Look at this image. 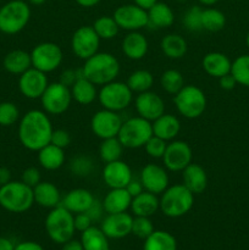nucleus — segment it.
<instances>
[{
	"mask_svg": "<svg viewBox=\"0 0 249 250\" xmlns=\"http://www.w3.org/2000/svg\"><path fill=\"white\" fill-rule=\"evenodd\" d=\"M143 250H177V242L166 231H154L144 239Z\"/></svg>",
	"mask_w": 249,
	"mask_h": 250,
	"instance_id": "obj_35",
	"label": "nucleus"
},
{
	"mask_svg": "<svg viewBox=\"0 0 249 250\" xmlns=\"http://www.w3.org/2000/svg\"><path fill=\"white\" fill-rule=\"evenodd\" d=\"M133 217L128 212L119 214H106V217L102 221V231L109 239H122L132 233Z\"/></svg>",
	"mask_w": 249,
	"mask_h": 250,
	"instance_id": "obj_19",
	"label": "nucleus"
},
{
	"mask_svg": "<svg viewBox=\"0 0 249 250\" xmlns=\"http://www.w3.org/2000/svg\"><path fill=\"white\" fill-rule=\"evenodd\" d=\"M154 229V225L151 222L150 217L143 216H134L133 222H132V234L141 239H145L146 237L150 236Z\"/></svg>",
	"mask_w": 249,
	"mask_h": 250,
	"instance_id": "obj_45",
	"label": "nucleus"
},
{
	"mask_svg": "<svg viewBox=\"0 0 249 250\" xmlns=\"http://www.w3.org/2000/svg\"><path fill=\"white\" fill-rule=\"evenodd\" d=\"M81 77H83L82 68H80V70H71V68H68V70L62 71V73L60 75V81H59V82L62 83L66 87L71 88Z\"/></svg>",
	"mask_w": 249,
	"mask_h": 250,
	"instance_id": "obj_49",
	"label": "nucleus"
},
{
	"mask_svg": "<svg viewBox=\"0 0 249 250\" xmlns=\"http://www.w3.org/2000/svg\"><path fill=\"white\" fill-rule=\"evenodd\" d=\"M102 176L104 183L110 189L111 188H126V186L133 180L131 167L121 159L105 164Z\"/></svg>",
	"mask_w": 249,
	"mask_h": 250,
	"instance_id": "obj_20",
	"label": "nucleus"
},
{
	"mask_svg": "<svg viewBox=\"0 0 249 250\" xmlns=\"http://www.w3.org/2000/svg\"><path fill=\"white\" fill-rule=\"evenodd\" d=\"M231 75L236 80L237 84L249 88V55H241L232 62Z\"/></svg>",
	"mask_w": 249,
	"mask_h": 250,
	"instance_id": "obj_41",
	"label": "nucleus"
},
{
	"mask_svg": "<svg viewBox=\"0 0 249 250\" xmlns=\"http://www.w3.org/2000/svg\"><path fill=\"white\" fill-rule=\"evenodd\" d=\"M15 244L6 237H0V250H14Z\"/></svg>",
	"mask_w": 249,
	"mask_h": 250,
	"instance_id": "obj_57",
	"label": "nucleus"
},
{
	"mask_svg": "<svg viewBox=\"0 0 249 250\" xmlns=\"http://www.w3.org/2000/svg\"><path fill=\"white\" fill-rule=\"evenodd\" d=\"M104 208H103V203L98 202L97 199L94 200V203L92 204V207L87 210V214L89 215V217L92 219V221H98V220L102 219L103 214H104Z\"/></svg>",
	"mask_w": 249,
	"mask_h": 250,
	"instance_id": "obj_51",
	"label": "nucleus"
},
{
	"mask_svg": "<svg viewBox=\"0 0 249 250\" xmlns=\"http://www.w3.org/2000/svg\"><path fill=\"white\" fill-rule=\"evenodd\" d=\"M75 215L67 209L59 205V207L50 209V212L46 215L45 222V232L49 238L56 244L66 243L67 241L73 238L75 236Z\"/></svg>",
	"mask_w": 249,
	"mask_h": 250,
	"instance_id": "obj_5",
	"label": "nucleus"
},
{
	"mask_svg": "<svg viewBox=\"0 0 249 250\" xmlns=\"http://www.w3.org/2000/svg\"><path fill=\"white\" fill-rule=\"evenodd\" d=\"M34 203L45 209H54V208L61 205V193L59 188L54 183L41 181L36 187L33 188Z\"/></svg>",
	"mask_w": 249,
	"mask_h": 250,
	"instance_id": "obj_23",
	"label": "nucleus"
},
{
	"mask_svg": "<svg viewBox=\"0 0 249 250\" xmlns=\"http://www.w3.org/2000/svg\"><path fill=\"white\" fill-rule=\"evenodd\" d=\"M161 51L166 58L171 60H178L182 59L187 54L188 44L182 36L177 33L166 34L160 42Z\"/></svg>",
	"mask_w": 249,
	"mask_h": 250,
	"instance_id": "obj_31",
	"label": "nucleus"
},
{
	"mask_svg": "<svg viewBox=\"0 0 249 250\" xmlns=\"http://www.w3.org/2000/svg\"><path fill=\"white\" fill-rule=\"evenodd\" d=\"M121 49L124 55L129 60H142L145 58L149 50L148 39L139 31L128 32L127 36L122 39Z\"/></svg>",
	"mask_w": 249,
	"mask_h": 250,
	"instance_id": "obj_21",
	"label": "nucleus"
},
{
	"mask_svg": "<svg viewBox=\"0 0 249 250\" xmlns=\"http://www.w3.org/2000/svg\"><path fill=\"white\" fill-rule=\"evenodd\" d=\"M46 0H28V2H31L32 5H43Z\"/></svg>",
	"mask_w": 249,
	"mask_h": 250,
	"instance_id": "obj_61",
	"label": "nucleus"
},
{
	"mask_svg": "<svg viewBox=\"0 0 249 250\" xmlns=\"http://www.w3.org/2000/svg\"><path fill=\"white\" fill-rule=\"evenodd\" d=\"M127 85L133 93H143L151 89L154 84V76L148 70H137L128 76Z\"/></svg>",
	"mask_w": 249,
	"mask_h": 250,
	"instance_id": "obj_37",
	"label": "nucleus"
},
{
	"mask_svg": "<svg viewBox=\"0 0 249 250\" xmlns=\"http://www.w3.org/2000/svg\"><path fill=\"white\" fill-rule=\"evenodd\" d=\"M173 97V103L178 114L188 120L198 119L207 109L208 102L205 93L197 85L185 84Z\"/></svg>",
	"mask_w": 249,
	"mask_h": 250,
	"instance_id": "obj_7",
	"label": "nucleus"
},
{
	"mask_svg": "<svg viewBox=\"0 0 249 250\" xmlns=\"http://www.w3.org/2000/svg\"><path fill=\"white\" fill-rule=\"evenodd\" d=\"M132 197L126 188H111L103 199V208L106 214L126 212L131 208Z\"/></svg>",
	"mask_w": 249,
	"mask_h": 250,
	"instance_id": "obj_24",
	"label": "nucleus"
},
{
	"mask_svg": "<svg viewBox=\"0 0 249 250\" xmlns=\"http://www.w3.org/2000/svg\"><path fill=\"white\" fill-rule=\"evenodd\" d=\"M20 117V110L14 103H0V126L9 127L16 124Z\"/></svg>",
	"mask_w": 249,
	"mask_h": 250,
	"instance_id": "obj_44",
	"label": "nucleus"
},
{
	"mask_svg": "<svg viewBox=\"0 0 249 250\" xmlns=\"http://www.w3.org/2000/svg\"><path fill=\"white\" fill-rule=\"evenodd\" d=\"M83 250H110L109 238L99 227L92 226L81 233Z\"/></svg>",
	"mask_w": 249,
	"mask_h": 250,
	"instance_id": "obj_34",
	"label": "nucleus"
},
{
	"mask_svg": "<svg viewBox=\"0 0 249 250\" xmlns=\"http://www.w3.org/2000/svg\"><path fill=\"white\" fill-rule=\"evenodd\" d=\"M203 31L220 32L226 26V16L222 11L215 7H207L202 12Z\"/></svg>",
	"mask_w": 249,
	"mask_h": 250,
	"instance_id": "obj_36",
	"label": "nucleus"
},
{
	"mask_svg": "<svg viewBox=\"0 0 249 250\" xmlns=\"http://www.w3.org/2000/svg\"><path fill=\"white\" fill-rule=\"evenodd\" d=\"M93 28L100 39L110 41L119 33L120 28L112 16H100L93 22Z\"/></svg>",
	"mask_w": 249,
	"mask_h": 250,
	"instance_id": "obj_40",
	"label": "nucleus"
},
{
	"mask_svg": "<svg viewBox=\"0 0 249 250\" xmlns=\"http://www.w3.org/2000/svg\"><path fill=\"white\" fill-rule=\"evenodd\" d=\"M31 60L32 67L48 75L60 67L63 60V53L56 43L43 42L32 49Z\"/></svg>",
	"mask_w": 249,
	"mask_h": 250,
	"instance_id": "obj_10",
	"label": "nucleus"
},
{
	"mask_svg": "<svg viewBox=\"0 0 249 250\" xmlns=\"http://www.w3.org/2000/svg\"><path fill=\"white\" fill-rule=\"evenodd\" d=\"M82 73L95 85H104L116 81L120 73V62L112 54L98 51L84 61Z\"/></svg>",
	"mask_w": 249,
	"mask_h": 250,
	"instance_id": "obj_2",
	"label": "nucleus"
},
{
	"mask_svg": "<svg viewBox=\"0 0 249 250\" xmlns=\"http://www.w3.org/2000/svg\"><path fill=\"white\" fill-rule=\"evenodd\" d=\"M197 1L199 2L200 5H204V6L211 7V6H214L215 4H217L220 0H197Z\"/></svg>",
	"mask_w": 249,
	"mask_h": 250,
	"instance_id": "obj_60",
	"label": "nucleus"
},
{
	"mask_svg": "<svg viewBox=\"0 0 249 250\" xmlns=\"http://www.w3.org/2000/svg\"><path fill=\"white\" fill-rule=\"evenodd\" d=\"M72 100L80 105H90L98 99L97 85L83 76L70 88Z\"/></svg>",
	"mask_w": 249,
	"mask_h": 250,
	"instance_id": "obj_32",
	"label": "nucleus"
},
{
	"mask_svg": "<svg viewBox=\"0 0 249 250\" xmlns=\"http://www.w3.org/2000/svg\"><path fill=\"white\" fill-rule=\"evenodd\" d=\"M31 20V7L23 0H10L0 7V32L17 34Z\"/></svg>",
	"mask_w": 249,
	"mask_h": 250,
	"instance_id": "obj_6",
	"label": "nucleus"
},
{
	"mask_svg": "<svg viewBox=\"0 0 249 250\" xmlns=\"http://www.w3.org/2000/svg\"><path fill=\"white\" fill-rule=\"evenodd\" d=\"M246 44H247V46H248V49H249V32H248V34H247V37H246Z\"/></svg>",
	"mask_w": 249,
	"mask_h": 250,
	"instance_id": "obj_62",
	"label": "nucleus"
},
{
	"mask_svg": "<svg viewBox=\"0 0 249 250\" xmlns=\"http://www.w3.org/2000/svg\"><path fill=\"white\" fill-rule=\"evenodd\" d=\"M43 111L48 115H62L70 107L72 103L71 89L60 82L49 83L45 92L41 97Z\"/></svg>",
	"mask_w": 249,
	"mask_h": 250,
	"instance_id": "obj_11",
	"label": "nucleus"
},
{
	"mask_svg": "<svg viewBox=\"0 0 249 250\" xmlns=\"http://www.w3.org/2000/svg\"><path fill=\"white\" fill-rule=\"evenodd\" d=\"M61 250H83V246L81 241H76V239L72 238L62 244Z\"/></svg>",
	"mask_w": 249,
	"mask_h": 250,
	"instance_id": "obj_55",
	"label": "nucleus"
},
{
	"mask_svg": "<svg viewBox=\"0 0 249 250\" xmlns=\"http://www.w3.org/2000/svg\"><path fill=\"white\" fill-rule=\"evenodd\" d=\"M153 126V134L164 139L166 142H171L176 139V137L181 132V122L175 115L163 114L160 117L151 122Z\"/></svg>",
	"mask_w": 249,
	"mask_h": 250,
	"instance_id": "obj_27",
	"label": "nucleus"
},
{
	"mask_svg": "<svg viewBox=\"0 0 249 250\" xmlns=\"http://www.w3.org/2000/svg\"><path fill=\"white\" fill-rule=\"evenodd\" d=\"M53 131V125L45 111L29 110L20 120L19 139L26 149L38 151L50 143Z\"/></svg>",
	"mask_w": 249,
	"mask_h": 250,
	"instance_id": "obj_1",
	"label": "nucleus"
},
{
	"mask_svg": "<svg viewBox=\"0 0 249 250\" xmlns=\"http://www.w3.org/2000/svg\"><path fill=\"white\" fill-rule=\"evenodd\" d=\"M203 70L211 77L219 80L222 76L227 75L231 72L232 62L228 59V56L225 55L224 53L220 51H211L208 53L202 60Z\"/></svg>",
	"mask_w": 249,
	"mask_h": 250,
	"instance_id": "obj_25",
	"label": "nucleus"
},
{
	"mask_svg": "<svg viewBox=\"0 0 249 250\" xmlns=\"http://www.w3.org/2000/svg\"><path fill=\"white\" fill-rule=\"evenodd\" d=\"M50 143L61 149L67 148L71 144V134L66 129H54L53 134H51Z\"/></svg>",
	"mask_w": 249,
	"mask_h": 250,
	"instance_id": "obj_47",
	"label": "nucleus"
},
{
	"mask_svg": "<svg viewBox=\"0 0 249 250\" xmlns=\"http://www.w3.org/2000/svg\"><path fill=\"white\" fill-rule=\"evenodd\" d=\"M65 149H61L54 144L49 143L41 150H38V163L44 170L55 171L62 167L65 164Z\"/></svg>",
	"mask_w": 249,
	"mask_h": 250,
	"instance_id": "obj_30",
	"label": "nucleus"
},
{
	"mask_svg": "<svg viewBox=\"0 0 249 250\" xmlns=\"http://www.w3.org/2000/svg\"><path fill=\"white\" fill-rule=\"evenodd\" d=\"M21 181L24 185L29 186L31 188H34L42 181L41 171L37 167H33V166H32V167H27L26 170L22 172Z\"/></svg>",
	"mask_w": 249,
	"mask_h": 250,
	"instance_id": "obj_48",
	"label": "nucleus"
},
{
	"mask_svg": "<svg viewBox=\"0 0 249 250\" xmlns=\"http://www.w3.org/2000/svg\"><path fill=\"white\" fill-rule=\"evenodd\" d=\"M158 1L159 0H133L134 4L138 5V6H141V7H143V9H145V10H148L149 7H151L154 4H155V2H158Z\"/></svg>",
	"mask_w": 249,
	"mask_h": 250,
	"instance_id": "obj_58",
	"label": "nucleus"
},
{
	"mask_svg": "<svg viewBox=\"0 0 249 250\" xmlns=\"http://www.w3.org/2000/svg\"><path fill=\"white\" fill-rule=\"evenodd\" d=\"M160 85L163 90H165L167 94L175 95L185 85V78H183V75L180 71L175 70V68H170V70H166L161 75Z\"/></svg>",
	"mask_w": 249,
	"mask_h": 250,
	"instance_id": "obj_39",
	"label": "nucleus"
},
{
	"mask_svg": "<svg viewBox=\"0 0 249 250\" xmlns=\"http://www.w3.org/2000/svg\"><path fill=\"white\" fill-rule=\"evenodd\" d=\"M124 146H122L117 137L103 139L102 144L99 146V156L103 163L105 164L120 160L122 153H124Z\"/></svg>",
	"mask_w": 249,
	"mask_h": 250,
	"instance_id": "obj_38",
	"label": "nucleus"
},
{
	"mask_svg": "<svg viewBox=\"0 0 249 250\" xmlns=\"http://www.w3.org/2000/svg\"><path fill=\"white\" fill-rule=\"evenodd\" d=\"M94 161L88 155H77L71 160L70 171L76 177L84 178L88 177L94 171Z\"/></svg>",
	"mask_w": 249,
	"mask_h": 250,
	"instance_id": "obj_42",
	"label": "nucleus"
},
{
	"mask_svg": "<svg viewBox=\"0 0 249 250\" xmlns=\"http://www.w3.org/2000/svg\"><path fill=\"white\" fill-rule=\"evenodd\" d=\"M122 119L116 111L102 109L95 112L90 120V129L93 133L103 139L114 138L119 134L122 126Z\"/></svg>",
	"mask_w": 249,
	"mask_h": 250,
	"instance_id": "obj_15",
	"label": "nucleus"
},
{
	"mask_svg": "<svg viewBox=\"0 0 249 250\" xmlns=\"http://www.w3.org/2000/svg\"><path fill=\"white\" fill-rule=\"evenodd\" d=\"M98 100L103 109L119 112L131 105L133 100V92L129 89L127 83L112 81L102 85L98 92Z\"/></svg>",
	"mask_w": 249,
	"mask_h": 250,
	"instance_id": "obj_9",
	"label": "nucleus"
},
{
	"mask_svg": "<svg viewBox=\"0 0 249 250\" xmlns=\"http://www.w3.org/2000/svg\"><path fill=\"white\" fill-rule=\"evenodd\" d=\"M48 85L49 81L46 73L34 67L28 68L26 72L20 75L19 89L27 99H41Z\"/></svg>",
	"mask_w": 249,
	"mask_h": 250,
	"instance_id": "obj_16",
	"label": "nucleus"
},
{
	"mask_svg": "<svg viewBox=\"0 0 249 250\" xmlns=\"http://www.w3.org/2000/svg\"><path fill=\"white\" fill-rule=\"evenodd\" d=\"M129 209L134 216L150 217L160 209V200L156 194L144 190L137 197L132 198Z\"/></svg>",
	"mask_w": 249,
	"mask_h": 250,
	"instance_id": "obj_29",
	"label": "nucleus"
},
{
	"mask_svg": "<svg viewBox=\"0 0 249 250\" xmlns=\"http://www.w3.org/2000/svg\"><path fill=\"white\" fill-rule=\"evenodd\" d=\"M126 189L132 198L137 197V195L141 194L142 192H144V187H143V185H142L141 180L139 181L132 180L131 182L126 186Z\"/></svg>",
	"mask_w": 249,
	"mask_h": 250,
	"instance_id": "obj_53",
	"label": "nucleus"
},
{
	"mask_svg": "<svg viewBox=\"0 0 249 250\" xmlns=\"http://www.w3.org/2000/svg\"><path fill=\"white\" fill-rule=\"evenodd\" d=\"M151 136H153L151 122L141 116H136L122 122L117 138L121 142L124 148L139 149L145 146Z\"/></svg>",
	"mask_w": 249,
	"mask_h": 250,
	"instance_id": "obj_8",
	"label": "nucleus"
},
{
	"mask_svg": "<svg viewBox=\"0 0 249 250\" xmlns=\"http://www.w3.org/2000/svg\"><path fill=\"white\" fill-rule=\"evenodd\" d=\"M14 250H44V248L41 246V244L37 243V242L26 241V242H21V243L16 244Z\"/></svg>",
	"mask_w": 249,
	"mask_h": 250,
	"instance_id": "obj_54",
	"label": "nucleus"
},
{
	"mask_svg": "<svg viewBox=\"0 0 249 250\" xmlns=\"http://www.w3.org/2000/svg\"><path fill=\"white\" fill-rule=\"evenodd\" d=\"M34 204L33 188L22 181H10L0 187V207L6 211L22 214Z\"/></svg>",
	"mask_w": 249,
	"mask_h": 250,
	"instance_id": "obj_3",
	"label": "nucleus"
},
{
	"mask_svg": "<svg viewBox=\"0 0 249 250\" xmlns=\"http://www.w3.org/2000/svg\"><path fill=\"white\" fill-rule=\"evenodd\" d=\"M100 41L93 26H81L73 32L71 38V49L78 59L87 60L99 51Z\"/></svg>",
	"mask_w": 249,
	"mask_h": 250,
	"instance_id": "obj_12",
	"label": "nucleus"
},
{
	"mask_svg": "<svg viewBox=\"0 0 249 250\" xmlns=\"http://www.w3.org/2000/svg\"><path fill=\"white\" fill-rule=\"evenodd\" d=\"M193 151L189 144L183 141H171L167 143L163 156L164 166L171 172H182L190 163H193Z\"/></svg>",
	"mask_w": 249,
	"mask_h": 250,
	"instance_id": "obj_14",
	"label": "nucleus"
},
{
	"mask_svg": "<svg viewBox=\"0 0 249 250\" xmlns=\"http://www.w3.org/2000/svg\"><path fill=\"white\" fill-rule=\"evenodd\" d=\"M11 181V172L9 168L0 167V187Z\"/></svg>",
	"mask_w": 249,
	"mask_h": 250,
	"instance_id": "obj_56",
	"label": "nucleus"
},
{
	"mask_svg": "<svg viewBox=\"0 0 249 250\" xmlns=\"http://www.w3.org/2000/svg\"><path fill=\"white\" fill-rule=\"evenodd\" d=\"M134 106L138 116L150 122L155 121L158 117L165 114V103L163 98L151 90L139 93L134 100Z\"/></svg>",
	"mask_w": 249,
	"mask_h": 250,
	"instance_id": "obj_18",
	"label": "nucleus"
},
{
	"mask_svg": "<svg viewBox=\"0 0 249 250\" xmlns=\"http://www.w3.org/2000/svg\"><path fill=\"white\" fill-rule=\"evenodd\" d=\"M148 12V26L154 29L168 28L175 22V14L170 5L158 1L146 10Z\"/></svg>",
	"mask_w": 249,
	"mask_h": 250,
	"instance_id": "obj_28",
	"label": "nucleus"
},
{
	"mask_svg": "<svg viewBox=\"0 0 249 250\" xmlns=\"http://www.w3.org/2000/svg\"><path fill=\"white\" fill-rule=\"evenodd\" d=\"M183 186L188 188L193 194H200L207 189L208 175L207 171L199 164L190 163L185 170L182 171Z\"/></svg>",
	"mask_w": 249,
	"mask_h": 250,
	"instance_id": "obj_26",
	"label": "nucleus"
},
{
	"mask_svg": "<svg viewBox=\"0 0 249 250\" xmlns=\"http://www.w3.org/2000/svg\"><path fill=\"white\" fill-rule=\"evenodd\" d=\"M2 66L7 72L12 73V75H22L32 67L31 53L20 50V49L10 51L5 55Z\"/></svg>",
	"mask_w": 249,
	"mask_h": 250,
	"instance_id": "obj_33",
	"label": "nucleus"
},
{
	"mask_svg": "<svg viewBox=\"0 0 249 250\" xmlns=\"http://www.w3.org/2000/svg\"><path fill=\"white\" fill-rule=\"evenodd\" d=\"M160 210L165 216L177 219L188 214L194 205V194L183 185L168 186L161 194Z\"/></svg>",
	"mask_w": 249,
	"mask_h": 250,
	"instance_id": "obj_4",
	"label": "nucleus"
},
{
	"mask_svg": "<svg viewBox=\"0 0 249 250\" xmlns=\"http://www.w3.org/2000/svg\"><path fill=\"white\" fill-rule=\"evenodd\" d=\"M73 221H75V229L76 231L78 232H84L85 229H88L89 227L93 226V221L92 219L89 217V215L87 214V212H80V214H75V219H73Z\"/></svg>",
	"mask_w": 249,
	"mask_h": 250,
	"instance_id": "obj_50",
	"label": "nucleus"
},
{
	"mask_svg": "<svg viewBox=\"0 0 249 250\" xmlns=\"http://www.w3.org/2000/svg\"><path fill=\"white\" fill-rule=\"evenodd\" d=\"M75 1L82 7H93L99 4L102 0H75Z\"/></svg>",
	"mask_w": 249,
	"mask_h": 250,
	"instance_id": "obj_59",
	"label": "nucleus"
},
{
	"mask_svg": "<svg viewBox=\"0 0 249 250\" xmlns=\"http://www.w3.org/2000/svg\"><path fill=\"white\" fill-rule=\"evenodd\" d=\"M120 29L127 32L141 31L148 26V12L145 9L133 4H124L117 7L112 15Z\"/></svg>",
	"mask_w": 249,
	"mask_h": 250,
	"instance_id": "obj_13",
	"label": "nucleus"
},
{
	"mask_svg": "<svg viewBox=\"0 0 249 250\" xmlns=\"http://www.w3.org/2000/svg\"><path fill=\"white\" fill-rule=\"evenodd\" d=\"M94 200L95 198L90 190L85 188H75L62 198L61 205L75 215L80 212H87Z\"/></svg>",
	"mask_w": 249,
	"mask_h": 250,
	"instance_id": "obj_22",
	"label": "nucleus"
},
{
	"mask_svg": "<svg viewBox=\"0 0 249 250\" xmlns=\"http://www.w3.org/2000/svg\"><path fill=\"white\" fill-rule=\"evenodd\" d=\"M166 146H167V142L153 134V136L149 138V141L145 143L144 149H145L146 154H148L150 158L163 159L166 150Z\"/></svg>",
	"mask_w": 249,
	"mask_h": 250,
	"instance_id": "obj_46",
	"label": "nucleus"
},
{
	"mask_svg": "<svg viewBox=\"0 0 249 250\" xmlns=\"http://www.w3.org/2000/svg\"><path fill=\"white\" fill-rule=\"evenodd\" d=\"M141 182L144 190L160 195L170 186L167 170L158 164H148L141 171Z\"/></svg>",
	"mask_w": 249,
	"mask_h": 250,
	"instance_id": "obj_17",
	"label": "nucleus"
},
{
	"mask_svg": "<svg viewBox=\"0 0 249 250\" xmlns=\"http://www.w3.org/2000/svg\"><path fill=\"white\" fill-rule=\"evenodd\" d=\"M202 12L203 9L199 5H194L190 6L189 9L186 11L185 16H183L182 22L183 26L187 31L189 32H200L203 31L202 26Z\"/></svg>",
	"mask_w": 249,
	"mask_h": 250,
	"instance_id": "obj_43",
	"label": "nucleus"
},
{
	"mask_svg": "<svg viewBox=\"0 0 249 250\" xmlns=\"http://www.w3.org/2000/svg\"><path fill=\"white\" fill-rule=\"evenodd\" d=\"M219 84L222 89L225 90H232L237 85L236 80H234L233 76L231 75V72L227 73V75L222 76L219 78Z\"/></svg>",
	"mask_w": 249,
	"mask_h": 250,
	"instance_id": "obj_52",
	"label": "nucleus"
}]
</instances>
